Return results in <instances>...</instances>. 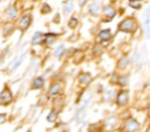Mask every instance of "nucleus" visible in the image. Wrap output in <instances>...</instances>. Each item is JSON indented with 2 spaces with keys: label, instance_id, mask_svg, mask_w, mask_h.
Instances as JSON below:
<instances>
[{
  "label": "nucleus",
  "instance_id": "obj_1",
  "mask_svg": "<svg viewBox=\"0 0 150 132\" xmlns=\"http://www.w3.org/2000/svg\"><path fill=\"white\" fill-rule=\"evenodd\" d=\"M137 27L136 21L132 18H128L124 19L120 25H118V30L120 32H124V33H132Z\"/></svg>",
  "mask_w": 150,
  "mask_h": 132
},
{
  "label": "nucleus",
  "instance_id": "obj_2",
  "mask_svg": "<svg viewBox=\"0 0 150 132\" xmlns=\"http://www.w3.org/2000/svg\"><path fill=\"white\" fill-rule=\"evenodd\" d=\"M12 100H13L12 91H11V89L6 85V86L2 89V91L0 92V105L6 106V105L11 104V103H12Z\"/></svg>",
  "mask_w": 150,
  "mask_h": 132
},
{
  "label": "nucleus",
  "instance_id": "obj_3",
  "mask_svg": "<svg viewBox=\"0 0 150 132\" xmlns=\"http://www.w3.org/2000/svg\"><path fill=\"white\" fill-rule=\"evenodd\" d=\"M139 128H141L139 123L134 118L128 119L123 124V132H137V131H139Z\"/></svg>",
  "mask_w": 150,
  "mask_h": 132
},
{
  "label": "nucleus",
  "instance_id": "obj_4",
  "mask_svg": "<svg viewBox=\"0 0 150 132\" xmlns=\"http://www.w3.org/2000/svg\"><path fill=\"white\" fill-rule=\"evenodd\" d=\"M115 100L118 106H121V107L125 106L129 100V92L127 90H120L117 92V95L115 96Z\"/></svg>",
  "mask_w": 150,
  "mask_h": 132
},
{
  "label": "nucleus",
  "instance_id": "obj_5",
  "mask_svg": "<svg viewBox=\"0 0 150 132\" xmlns=\"http://www.w3.org/2000/svg\"><path fill=\"white\" fill-rule=\"evenodd\" d=\"M144 21H143V25H144V33H145V37L149 39L150 37V8H146L145 13H144Z\"/></svg>",
  "mask_w": 150,
  "mask_h": 132
},
{
  "label": "nucleus",
  "instance_id": "obj_6",
  "mask_svg": "<svg viewBox=\"0 0 150 132\" xmlns=\"http://www.w3.org/2000/svg\"><path fill=\"white\" fill-rule=\"evenodd\" d=\"M30 22H32V15L30 14H25L20 21H19V27L21 30H26L29 26H30Z\"/></svg>",
  "mask_w": 150,
  "mask_h": 132
},
{
  "label": "nucleus",
  "instance_id": "obj_7",
  "mask_svg": "<svg viewBox=\"0 0 150 132\" xmlns=\"http://www.w3.org/2000/svg\"><path fill=\"white\" fill-rule=\"evenodd\" d=\"M62 91V84L59 82H54L48 88V95L49 96H56Z\"/></svg>",
  "mask_w": 150,
  "mask_h": 132
},
{
  "label": "nucleus",
  "instance_id": "obj_8",
  "mask_svg": "<svg viewBox=\"0 0 150 132\" xmlns=\"http://www.w3.org/2000/svg\"><path fill=\"white\" fill-rule=\"evenodd\" d=\"M43 85H45V79H43V77H41V76L35 77V78L33 79V82H32V89H34V90L42 89Z\"/></svg>",
  "mask_w": 150,
  "mask_h": 132
},
{
  "label": "nucleus",
  "instance_id": "obj_9",
  "mask_svg": "<svg viewBox=\"0 0 150 132\" xmlns=\"http://www.w3.org/2000/svg\"><path fill=\"white\" fill-rule=\"evenodd\" d=\"M90 81H91V76L88 72H81L79 75V83L81 85H87L90 83Z\"/></svg>",
  "mask_w": 150,
  "mask_h": 132
},
{
  "label": "nucleus",
  "instance_id": "obj_10",
  "mask_svg": "<svg viewBox=\"0 0 150 132\" xmlns=\"http://www.w3.org/2000/svg\"><path fill=\"white\" fill-rule=\"evenodd\" d=\"M111 37V32L110 29H102L100 33H98V39L101 41H109Z\"/></svg>",
  "mask_w": 150,
  "mask_h": 132
},
{
  "label": "nucleus",
  "instance_id": "obj_11",
  "mask_svg": "<svg viewBox=\"0 0 150 132\" xmlns=\"http://www.w3.org/2000/svg\"><path fill=\"white\" fill-rule=\"evenodd\" d=\"M42 40H43V34L41 32H35L32 37V42L34 44H40V43H42Z\"/></svg>",
  "mask_w": 150,
  "mask_h": 132
},
{
  "label": "nucleus",
  "instance_id": "obj_12",
  "mask_svg": "<svg viewBox=\"0 0 150 132\" xmlns=\"http://www.w3.org/2000/svg\"><path fill=\"white\" fill-rule=\"evenodd\" d=\"M100 9H101V5L97 4V2H93V4L89 5V12L93 15H97L100 13Z\"/></svg>",
  "mask_w": 150,
  "mask_h": 132
},
{
  "label": "nucleus",
  "instance_id": "obj_13",
  "mask_svg": "<svg viewBox=\"0 0 150 132\" xmlns=\"http://www.w3.org/2000/svg\"><path fill=\"white\" fill-rule=\"evenodd\" d=\"M115 14H116V11H115V8L112 6H107L104 8V15H105V18L111 19V18L115 16Z\"/></svg>",
  "mask_w": 150,
  "mask_h": 132
},
{
  "label": "nucleus",
  "instance_id": "obj_14",
  "mask_svg": "<svg viewBox=\"0 0 150 132\" xmlns=\"http://www.w3.org/2000/svg\"><path fill=\"white\" fill-rule=\"evenodd\" d=\"M117 125V118L116 117H109V118H107V120H105V127L107 128H112V127H115Z\"/></svg>",
  "mask_w": 150,
  "mask_h": 132
},
{
  "label": "nucleus",
  "instance_id": "obj_15",
  "mask_svg": "<svg viewBox=\"0 0 150 132\" xmlns=\"http://www.w3.org/2000/svg\"><path fill=\"white\" fill-rule=\"evenodd\" d=\"M128 82H129V77H128L127 75H122V76H120V78H117V82H116V83H117L120 86L124 88V86H127Z\"/></svg>",
  "mask_w": 150,
  "mask_h": 132
},
{
  "label": "nucleus",
  "instance_id": "obj_16",
  "mask_svg": "<svg viewBox=\"0 0 150 132\" xmlns=\"http://www.w3.org/2000/svg\"><path fill=\"white\" fill-rule=\"evenodd\" d=\"M56 119H57V112H56L55 110L49 111V113H48V116H47V121H48V123H55Z\"/></svg>",
  "mask_w": 150,
  "mask_h": 132
},
{
  "label": "nucleus",
  "instance_id": "obj_17",
  "mask_svg": "<svg viewBox=\"0 0 150 132\" xmlns=\"http://www.w3.org/2000/svg\"><path fill=\"white\" fill-rule=\"evenodd\" d=\"M23 58H25V54H21L16 60H15V62L12 64V70H15V69H18L19 67H20V64L22 63V61H23Z\"/></svg>",
  "mask_w": 150,
  "mask_h": 132
},
{
  "label": "nucleus",
  "instance_id": "obj_18",
  "mask_svg": "<svg viewBox=\"0 0 150 132\" xmlns=\"http://www.w3.org/2000/svg\"><path fill=\"white\" fill-rule=\"evenodd\" d=\"M73 7H74V5H73L71 1H68L67 4H64V6H63V13H64V15H68L69 13H71Z\"/></svg>",
  "mask_w": 150,
  "mask_h": 132
},
{
  "label": "nucleus",
  "instance_id": "obj_19",
  "mask_svg": "<svg viewBox=\"0 0 150 132\" xmlns=\"http://www.w3.org/2000/svg\"><path fill=\"white\" fill-rule=\"evenodd\" d=\"M84 114H86V109H80L79 112L76 113V123L77 124L82 123V120L84 118Z\"/></svg>",
  "mask_w": 150,
  "mask_h": 132
},
{
  "label": "nucleus",
  "instance_id": "obj_20",
  "mask_svg": "<svg viewBox=\"0 0 150 132\" xmlns=\"http://www.w3.org/2000/svg\"><path fill=\"white\" fill-rule=\"evenodd\" d=\"M128 63H129V60H128V57H122L120 61H118V68L121 69V70H123V69H125L127 68V65H128Z\"/></svg>",
  "mask_w": 150,
  "mask_h": 132
},
{
  "label": "nucleus",
  "instance_id": "obj_21",
  "mask_svg": "<svg viewBox=\"0 0 150 132\" xmlns=\"http://www.w3.org/2000/svg\"><path fill=\"white\" fill-rule=\"evenodd\" d=\"M13 23H5L4 26V35H9L12 32H13Z\"/></svg>",
  "mask_w": 150,
  "mask_h": 132
},
{
  "label": "nucleus",
  "instance_id": "obj_22",
  "mask_svg": "<svg viewBox=\"0 0 150 132\" xmlns=\"http://www.w3.org/2000/svg\"><path fill=\"white\" fill-rule=\"evenodd\" d=\"M45 36H46L45 41H46L48 44H52V43H54V41L56 40V35H55V34H52V33H48V34H46Z\"/></svg>",
  "mask_w": 150,
  "mask_h": 132
},
{
  "label": "nucleus",
  "instance_id": "obj_23",
  "mask_svg": "<svg viewBox=\"0 0 150 132\" xmlns=\"http://www.w3.org/2000/svg\"><path fill=\"white\" fill-rule=\"evenodd\" d=\"M7 15H8L11 19H14V18L16 16V9L14 8V6L9 7V9L7 11Z\"/></svg>",
  "mask_w": 150,
  "mask_h": 132
},
{
  "label": "nucleus",
  "instance_id": "obj_24",
  "mask_svg": "<svg viewBox=\"0 0 150 132\" xmlns=\"http://www.w3.org/2000/svg\"><path fill=\"white\" fill-rule=\"evenodd\" d=\"M77 25H79V20L76 18H71L69 20V27L70 28H75V27H77Z\"/></svg>",
  "mask_w": 150,
  "mask_h": 132
},
{
  "label": "nucleus",
  "instance_id": "obj_25",
  "mask_svg": "<svg viewBox=\"0 0 150 132\" xmlns=\"http://www.w3.org/2000/svg\"><path fill=\"white\" fill-rule=\"evenodd\" d=\"M130 6L131 7H134V8H139L141 7V2H139V0H130Z\"/></svg>",
  "mask_w": 150,
  "mask_h": 132
},
{
  "label": "nucleus",
  "instance_id": "obj_26",
  "mask_svg": "<svg viewBox=\"0 0 150 132\" xmlns=\"http://www.w3.org/2000/svg\"><path fill=\"white\" fill-rule=\"evenodd\" d=\"M41 12H42L43 14H47V13L50 12V7L48 6V4H43V6H42V8H41Z\"/></svg>",
  "mask_w": 150,
  "mask_h": 132
},
{
  "label": "nucleus",
  "instance_id": "obj_27",
  "mask_svg": "<svg viewBox=\"0 0 150 132\" xmlns=\"http://www.w3.org/2000/svg\"><path fill=\"white\" fill-rule=\"evenodd\" d=\"M63 49H64V47H63V44H61V46H59L57 48H56V51H55V55L56 56H60L62 53H63Z\"/></svg>",
  "mask_w": 150,
  "mask_h": 132
},
{
  "label": "nucleus",
  "instance_id": "obj_28",
  "mask_svg": "<svg viewBox=\"0 0 150 132\" xmlns=\"http://www.w3.org/2000/svg\"><path fill=\"white\" fill-rule=\"evenodd\" d=\"M94 53L97 55V54H101L102 53V47H100V46H95L94 47Z\"/></svg>",
  "mask_w": 150,
  "mask_h": 132
},
{
  "label": "nucleus",
  "instance_id": "obj_29",
  "mask_svg": "<svg viewBox=\"0 0 150 132\" xmlns=\"http://www.w3.org/2000/svg\"><path fill=\"white\" fill-rule=\"evenodd\" d=\"M6 120V113H0V124L5 123Z\"/></svg>",
  "mask_w": 150,
  "mask_h": 132
},
{
  "label": "nucleus",
  "instance_id": "obj_30",
  "mask_svg": "<svg viewBox=\"0 0 150 132\" xmlns=\"http://www.w3.org/2000/svg\"><path fill=\"white\" fill-rule=\"evenodd\" d=\"M87 1H88V0H79V5H80V6H84V5L87 4Z\"/></svg>",
  "mask_w": 150,
  "mask_h": 132
},
{
  "label": "nucleus",
  "instance_id": "obj_31",
  "mask_svg": "<svg viewBox=\"0 0 150 132\" xmlns=\"http://www.w3.org/2000/svg\"><path fill=\"white\" fill-rule=\"evenodd\" d=\"M145 132H150V126H148V127H146V130H145Z\"/></svg>",
  "mask_w": 150,
  "mask_h": 132
},
{
  "label": "nucleus",
  "instance_id": "obj_32",
  "mask_svg": "<svg viewBox=\"0 0 150 132\" xmlns=\"http://www.w3.org/2000/svg\"><path fill=\"white\" fill-rule=\"evenodd\" d=\"M64 132H68V131H64Z\"/></svg>",
  "mask_w": 150,
  "mask_h": 132
}]
</instances>
